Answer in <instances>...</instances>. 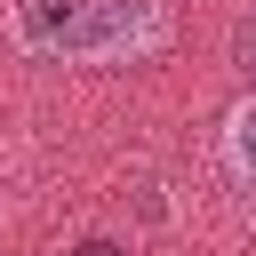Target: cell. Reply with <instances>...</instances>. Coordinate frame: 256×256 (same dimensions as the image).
Here are the masks:
<instances>
[{"instance_id":"obj_1","label":"cell","mask_w":256,"mask_h":256,"mask_svg":"<svg viewBox=\"0 0 256 256\" xmlns=\"http://www.w3.org/2000/svg\"><path fill=\"white\" fill-rule=\"evenodd\" d=\"M16 40L40 56H120L152 40V0H16Z\"/></svg>"},{"instance_id":"obj_2","label":"cell","mask_w":256,"mask_h":256,"mask_svg":"<svg viewBox=\"0 0 256 256\" xmlns=\"http://www.w3.org/2000/svg\"><path fill=\"white\" fill-rule=\"evenodd\" d=\"M232 168L256 184V104H240V112H232Z\"/></svg>"},{"instance_id":"obj_3","label":"cell","mask_w":256,"mask_h":256,"mask_svg":"<svg viewBox=\"0 0 256 256\" xmlns=\"http://www.w3.org/2000/svg\"><path fill=\"white\" fill-rule=\"evenodd\" d=\"M72 256H128V248H120V240H104V232H88V240H80Z\"/></svg>"},{"instance_id":"obj_4","label":"cell","mask_w":256,"mask_h":256,"mask_svg":"<svg viewBox=\"0 0 256 256\" xmlns=\"http://www.w3.org/2000/svg\"><path fill=\"white\" fill-rule=\"evenodd\" d=\"M240 64H248V72H256V16H248V24H240Z\"/></svg>"}]
</instances>
